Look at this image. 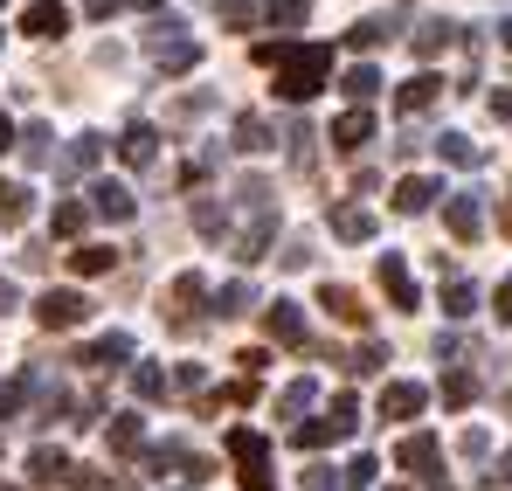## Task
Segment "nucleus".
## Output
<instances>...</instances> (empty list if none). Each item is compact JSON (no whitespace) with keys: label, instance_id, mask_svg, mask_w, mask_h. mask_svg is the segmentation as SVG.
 <instances>
[{"label":"nucleus","instance_id":"0eeeda50","mask_svg":"<svg viewBox=\"0 0 512 491\" xmlns=\"http://www.w3.org/2000/svg\"><path fill=\"white\" fill-rule=\"evenodd\" d=\"M229 450H236L243 478H263V471H270V464H263V457H270V443H263L256 429H229Z\"/></svg>","mask_w":512,"mask_h":491},{"label":"nucleus","instance_id":"72a5a7b5","mask_svg":"<svg viewBox=\"0 0 512 491\" xmlns=\"http://www.w3.org/2000/svg\"><path fill=\"white\" fill-rule=\"evenodd\" d=\"M139 443V415H111V450H132Z\"/></svg>","mask_w":512,"mask_h":491},{"label":"nucleus","instance_id":"473e14b6","mask_svg":"<svg viewBox=\"0 0 512 491\" xmlns=\"http://www.w3.org/2000/svg\"><path fill=\"white\" fill-rule=\"evenodd\" d=\"M194 229H201V236H222V229H229V215H222L215 201H201V208H194Z\"/></svg>","mask_w":512,"mask_h":491},{"label":"nucleus","instance_id":"2f4dec72","mask_svg":"<svg viewBox=\"0 0 512 491\" xmlns=\"http://www.w3.org/2000/svg\"><path fill=\"white\" fill-rule=\"evenodd\" d=\"M450 35H457L450 21H423V35H416V49H423V56H436V49H443Z\"/></svg>","mask_w":512,"mask_h":491},{"label":"nucleus","instance_id":"de8ad7c7","mask_svg":"<svg viewBox=\"0 0 512 491\" xmlns=\"http://www.w3.org/2000/svg\"><path fill=\"white\" fill-rule=\"evenodd\" d=\"M499 35H506V49H512V21H506V28H499Z\"/></svg>","mask_w":512,"mask_h":491},{"label":"nucleus","instance_id":"393cba45","mask_svg":"<svg viewBox=\"0 0 512 491\" xmlns=\"http://www.w3.org/2000/svg\"><path fill=\"white\" fill-rule=\"evenodd\" d=\"M243 305H256V284H229V291H215V312H222V319H236Z\"/></svg>","mask_w":512,"mask_h":491},{"label":"nucleus","instance_id":"a211bd4d","mask_svg":"<svg viewBox=\"0 0 512 491\" xmlns=\"http://www.w3.org/2000/svg\"><path fill=\"white\" fill-rule=\"evenodd\" d=\"M319 298H326V312H333V319H346V326H360V319H367V312H360V298H353L346 284H326Z\"/></svg>","mask_w":512,"mask_h":491},{"label":"nucleus","instance_id":"4be33fe9","mask_svg":"<svg viewBox=\"0 0 512 491\" xmlns=\"http://www.w3.org/2000/svg\"><path fill=\"white\" fill-rule=\"evenodd\" d=\"M236 146L243 153H270V125L263 118H236Z\"/></svg>","mask_w":512,"mask_h":491},{"label":"nucleus","instance_id":"09e8293b","mask_svg":"<svg viewBox=\"0 0 512 491\" xmlns=\"http://www.w3.org/2000/svg\"><path fill=\"white\" fill-rule=\"evenodd\" d=\"M506 229H512V215H506Z\"/></svg>","mask_w":512,"mask_h":491},{"label":"nucleus","instance_id":"c9c22d12","mask_svg":"<svg viewBox=\"0 0 512 491\" xmlns=\"http://www.w3.org/2000/svg\"><path fill=\"white\" fill-rule=\"evenodd\" d=\"M443 305H450V319H464V312L478 305V291H471V284H450V291H443Z\"/></svg>","mask_w":512,"mask_h":491},{"label":"nucleus","instance_id":"c756f323","mask_svg":"<svg viewBox=\"0 0 512 491\" xmlns=\"http://www.w3.org/2000/svg\"><path fill=\"white\" fill-rule=\"evenodd\" d=\"M49 229H56V236H84V208H77V201H63V208L49 215Z\"/></svg>","mask_w":512,"mask_h":491},{"label":"nucleus","instance_id":"ddd939ff","mask_svg":"<svg viewBox=\"0 0 512 491\" xmlns=\"http://www.w3.org/2000/svg\"><path fill=\"white\" fill-rule=\"evenodd\" d=\"M333 236H340V243H367V236H374V215H367V208H333Z\"/></svg>","mask_w":512,"mask_h":491},{"label":"nucleus","instance_id":"9d476101","mask_svg":"<svg viewBox=\"0 0 512 491\" xmlns=\"http://www.w3.org/2000/svg\"><path fill=\"white\" fill-rule=\"evenodd\" d=\"M416 409H423V388H416V381H388V388H381V415L409 422Z\"/></svg>","mask_w":512,"mask_h":491},{"label":"nucleus","instance_id":"cd10ccee","mask_svg":"<svg viewBox=\"0 0 512 491\" xmlns=\"http://www.w3.org/2000/svg\"><path fill=\"white\" fill-rule=\"evenodd\" d=\"M270 28H305V0H270Z\"/></svg>","mask_w":512,"mask_h":491},{"label":"nucleus","instance_id":"9b49d317","mask_svg":"<svg viewBox=\"0 0 512 491\" xmlns=\"http://www.w3.org/2000/svg\"><path fill=\"white\" fill-rule=\"evenodd\" d=\"M28 208H35V194H28L21 180H0V229H21Z\"/></svg>","mask_w":512,"mask_h":491},{"label":"nucleus","instance_id":"e433bc0d","mask_svg":"<svg viewBox=\"0 0 512 491\" xmlns=\"http://www.w3.org/2000/svg\"><path fill=\"white\" fill-rule=\"evenodd\" d=\"M374 90H381L374 70H346V97H374Z\"/></svg>","mask_w":512,"mask_h":491},{"label":"nucleus","instance_id":"37998d69","mask_svg":"<svg viewBox=\"0 0 512 491\" xmlns=\"http://www.w3.org/2000/svg\"><path fill=\"white\" fill-rule=\"evenodd\" d=\"M14 139H21V132H14V118H7V111H0V153H7V146H14Z\"/></svg>","mask_w":512,"mask_h":491},{"label":"nucleus","instance_id":"f03ea898","mask_svg":"<svg viewBox=\"0 0 512 491\" xmlns=\"http://www.w3.org/2000/svg\"><path fill=\"white\" fill-rule=\"evenodd\" d=\"M146 56H153L160 70H194V63H201V42H194L180 21H153V28H146Z\"/></svg>","mask_w":512,"mask_h":491},{"label":"nucleus","instance_id":"aec40b11","mask_svg":"<svg viewBox=\"0 0 512 491\" xmlns=\"http://www.w3.org/2000/svg\"><path fill=\"white\" fill-rule=\"evenodd\" d=\"M429 201H436V180H402V187H395V208H402V215H416Z\"/></svg>","mask_w":512,"mask_h":491},{"label":"nucleus","instance_id":"c03bdc74","mask_svg":"<svg viewBox=\"0 0 512 491\" xmlns=\"http://www.w3.org/2000/svg\"><path fill=\"white\" fill-rule=\"evenodd\" d=\"M499 319H512V277L499 284Z\"/></svg>","mask_w":512,"mask_h":491},{"label":"nucleus","instance_id":"f3484780","mask_svg":"<svg viewBox=\"0 0 512 491\" xmlns=\"http://www.w3.org/2000/svg\"><path fill=\"white\" fill-rule=\"evenodd\" d=\"M84 360H90V367H118V360H132V339H125V332H104Z\"/></svg>","mask_w":512,"mask_h":491},{"label":"nucleus","instance_id":"c85d7f7f","mask_svg":"<svg viewBox=\"0 0 512 491\" xmlns=\"http://www.w3.org/2000/svg\"><path fill=\"white\" fill-rule=\"evenodd\" d=\"M312 402H319V381H291L277 409H284V415H298V409H312Z\"/></svg>","mask_w":512,"mask_h":491},{"label":"nucleus","instance_id":"ea45409f","mask_svg":"<svg viewBox=\"0 0 512 491\" xmlns=\"http://www.w3.org/2000/svg\"><path fill=\"white\" fill-rule=\"evenodd\" d=\"M305 491H340V478H333V471L319 464V471H305Z\"/></svg>","mask_w":512,"mask_h":491},{"label":"nucleus","instance_id":"f8f14e48","mask_svg":"<svg viewBox=\"0 0 512 491\" xmlns=\"http://www.w3.org/2000/svg\"><path fill=\"white\" fill-rule=\"evenodd\" d=\"M367 139H374V111H346L340 125H333V146H340V153L367 146Z\"/></svg>","mask_w":512,"mask_h":491},{"label":"nucleus","instance_id":"2eb2a0df","mask_svg":"<svg viewBox=\"0 0 512 491\" xmlns=\"http://www.w3.org/2000/svg\"><path fill=\"white\" fill-rule=\"evenodd\" d=\"M28 471H35V485H63V478H70V457H63V450H35Z\"/></svg>","mask_w":512,"mask_h":491},{"label":"nucleus","instance_id":"20e7f679","mask_svg":"<svg viewBox=\"0 0 512 491\" xmlns=\"http://www.w3.org/2000/svg\"><path fill=\"white\" fill-rule=\"evenodd\" d=\"M21 28H28L35 42H63V35H70V7H63V0H35V7L21 14Z\"/></svg>","mask_w":512,"mask_h":491},{"label":"nucleus","instance_id":"dca6fc26","mask_svg":"<svg viewBox=\"0 0 512 491\" xmlns=\"http://www.w3.org/2000/svg\"><path fill=\"white\" fill-rule=\"evenodd\" d=\"M111 263H118V249H104V243H84L77 256H70V270H77V277H104Z\"/></svg>","mask_w":512,"mask_h":491},{"label":"nucleus","instance_id":"7c9ffc66","mask_svg":"<svg viewBox=\"0 0 512 491\" xmlns=\"http://www.w3.org/2000/svg\"><path fill=\"white\" fill-rule=\"evenodd\" d=\"M443 146V160H457V166H478V146L464 139V132H450V139H436Z\"/></svg>","mask_w":512,"mask_h":491},{"label":"nucleus","instance_id":"79ce46f5","mask_svg":"<svg viewBox=\"0 0 512 491\" xmlns=\"http://www.w3.org/2000/svg\"><path fill=\"white\" fill-rule=\"evenodd\" d=\"M492 118H506V125H512V90H499V97H492Z\"/></svg>","mask_w":512,"mask_h":491},{"label":"nucleus","instance_id":"f257e3e1","mask_svg":"<svg viewBox=\"0 0 512 491\" xmlns=\"http://www.w3.org/2000/svg\"><path fill=\"white\" fill-rule=\"evenodd\" d=\"M256 63L277 70V97H284V104H305V97L326 83V70H333V49H326V42H263Z\"/></svg>","mask_w":512,"mask_h":491},{"label":"nucleus","instance_id":"5701e85b","mask_svg":"<svg viewBox=\"0 0 512 491\" xmlns=\"http://www.w3.org/2000/svg\"><path fill=\"white\" fill-rule=\"evenodd\" d=\"M436 90H443L436 77H409V83H402V111H423V104H436Z\"/></svg>","mask_w":512,"mask_h":491},{"label":"nucleus","instance_id":"a878e982","mask_svg":"<svg viewBox=\"0 0 512 491\" xmlns=\"http://www.w3.org/2000/svg\"><path fill=\"white\" fill-rule=\"evenodd\" d=\"M402 464H409V471H429V464H436V436H409V443H402Z\"/></svg>","mask_w":512,"mask_h":491},{"label":"nucleus","instance_id":"bb28decb","mask_svg":"<svg viewBox=\"0 0 512 491\" xmlns=\"http://www.w3.org/2000/svg\"><path fill=\"white\" fill-rule=\"evenodd\" d=\"M388 35H395V21H360V28H353L346 42H353V49H381Z\"/></svg>","mask_w":512,"mask_h":491},{"label":"nucleus","instance_id":"39448f33","mask_svg":"<svg viewBox=\"0 0 512 491\" xmlns=\"http://www.w3.org/2000/svg\"><path fill=\"white\" fill-rule=\"evenodd\" d=\"M153 153H160V132H153L146 118H132L125 139H118V160H125V166H153Z\"/></svg>","mask_w":512,"mask_h":491},{"label":"nucleus","instance_id":"58836bf2","mask_svg":"<svg viewBox=\"0 0 512 491\" xmlns=\"http://www.w3.org/2000/svg\"><path fill=\"white\" fill-rule=\"evenodd\" d=\"M346 485H353V491H367V485H374V457H353V471H346Z\"/></svg>","mask_w":512,"mask_h":491},{"label":"nucleus","instance_id":"a18cd8bd","mask_svg":"<svg viewBox=\"0 0 512 491\" xmlns=\"http://www.w3.org/2000/svg\"><path fill=\"white\" fill-rule=\"evenodd\" d=\"M14 298H21V291H14V284L0 277V312H14Z\"/></svg>","mask_w":512,"mask_h":491},{"label":"nucleus","instance_id":"7ed1b4c3","mask_svg":"<svg viewBox=\"0 0 512 491\" xmlns=\"http://www.w3.org/2000/svg\"><path fill=\"white\" fill-rule=\"evenodd\" d=\"M35 319L49 332H70V326H84L90 319V305L77 298V291H42V305H35Z\"/></svg>","mask_w":512,"mask_h":491},{"label":"nucleus","instance_id":"4468645a","mask_svg":"<svg viewBox=\"0 0 512 491\" xmlns=\"http://www.w3.org/2000/svg\"><path fill=\"white\" fill-rule=\"evenodd\" d=\"M263 326H270V339H305V319H298V305H284V298L263 312Z\"/></svg>","mask_w":512,"mask_h":491},{"label":"nucleus","instance_id":"412c9836","mask_svg":"<svg viewBox=\"0 0 512 491\" xmlns=\"http://www.w3.org/2000/svg\"><path fill=\"white\" fill-rule=\"evenodd\" d=\"M97 160H104V139H97V132H84V139L70 146V160H63V173H84V166H97Z\"/></svg>","mask_w":512,"mask_h":491},{"label":"nucleus","instance_id":"4c0bfd02","mask_svg":"<svg viewBox=\"0 0 512 491\" xmlns=\"http://www.w3.org/2000/svg\"><path fill=\"white\" fill-rule=\"evenodd\" d=\"M443 402H450V409H464V402H471V381H464V374H450V381H443Z\"/></svg>","mask_w":512,"mask_h":491},{"label":"nucleus","instance_id":"49530a36","mask_svg":"<svg viewBox=\"0 0 512 491\" xmlns=\"http://www.w3.org/2000/svg\"><path fill=\"white\" fill-rule=\"evenodd\" d=\"M90 14H111V7H125V0H84Z\"/></svg>","mask_w":512,"mask_h":491},{"label":"nucleus","instance_id":"423d86ee","mask_svg":"<svg viewBox=\"0 0 512 491\" xmlns=\"http://www.w3.org/2000/svg\"><path fill=\"white\" fill-rule=\"evenodd\" d=\"M90 208H97L104 222H132V187H118V180H97V187H90Z\"/></svg>","mask_w":512,"mask_h":491},{"label":"nucleus","instance_id":"f704fd0d","mask_svg":"<svg viewBox=\"0 0 512 491\" xmlns=\"http://www.w3.org/2000/svg\"><path fill=\"white\" fill-rule=\"evenodd\" d=\"M215 14H222L229 28H250V21H256V7H250V0H215Z\"/></svg>","mask_w":512,"mask_h":491},{"label":"nucleus","instance_id":"6ab92c4d","mask_svg":"<svg viewBox=\"0 0 512 491\" xmlns=\"http://www.w3.org/2000/svg\"><path fill=\"white\" fill-rule=\"evenodd\" d=\"M132 388H139V402H167V374H160L153 360H139V367H132Z\"/></svg>","mask_w":512,"mask_h":491},{"label":"nucleus","instance_id":"a19ab883","mask_svg":"<svg viewBox=\"0 0 512 491\" xmlns=\"http://www.w3.org/2000/svg\"><path fill=\"white\" fill-rule=\"evenodd\" d=\"M21 388H28V381H7V388H0V415H14V409H21Z\"/></svg>","mask_w":512,"mask_h":491},{"label":"nucleus","instance_id":"1a4fd4ad","mask_svg":"<svg viewBox=\"0 0 512 491\" xmlns=\"http://www.w3.org/2000/svg\"><path fill=\"white\" fill-rule=\"evenodd\" d=\"M381 291H388L402 312H416V284H409V263H402V256H381Z\"/></svg>","mask_w":512,"mask_h":491},{"label":"nucleus","instance_id":"6e6552de","mask_svg":"<svg viewBox=\"0 0 512 491\" xmlns=\"http://www.w3.org/2000/svg\"><path fill=\"white\" fill-rule=\"evenodd\" d=\"M443 222H450V236H457V243H471V236H478V222H485V215H478V194H450Z\"/></svg>","mask_w":512,"mask_h":491},{"label":"nucleus","instance_id":"b1692460","mask_svg":"<svg viewBox=\"0 0 512 491\" xmlns=\"http://www.w3.org/2000/svg\"><path fill=\"white\" fill-rule=\"evenodd\" d=\"M21 160L49 166V125H28V132H21Z\"/></svg>","mask_w":512,"mask_h":491}]
</instances>
